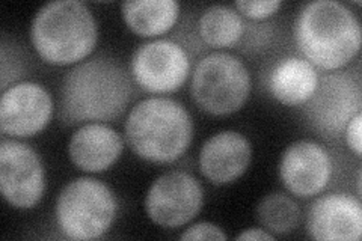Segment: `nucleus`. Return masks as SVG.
Returning <instances> with one entry per match:
<instances>
[{"label": "nucleus", "instance_id": "obj_3", "mask_svg": "<svg viewBox=\"0 0 362 241\" xmlns=\"http://www.w3.org/2000/svg\"><path fill=\"white\" fill-rule=\"evenodd\" d=\"M124 133L139 158L154 165H169L187 151L194 137V122L177 100L151 97L130 110Z\"/></svg>", "mask_w": 362, "mask_h": 241}, {"label": "nucleus", "instance_id": "obj_6", "mask_svg": "<svg viewBox=\"0 0 362 241\" xmlns=\"http://www.w3.org/2000/svg\"><path fill=\"white\" fill-rule=\"evenodd\" d=\"M251 89V74L243 61L225 52H214L202 57L190 82L192 100L202 112L214 117L239 112Z\"/></svg>", "mask_w": 362, "mask_h": 241}, {"label": "nucleus", "instance_id": "obj_17", "mask_svg": "<svg viewBox=\"0 0 362 241\" xmlns=\"http://www.w3.org/2000/svg\"><path fill=\"white\" fill-rule=\"evenodd\" d=\"M127 28L139 37L151 38L171 30L180 16L175 0H129L121 6Z\"/></svg>", "mask_w": 362, "mask_h": 241}, {"label": "nucleus", "instance_id": "obj_15", "mask_svg": "<svg viewBox=\"0 0 362 241\" xmlns=\"http://www.w3.org/2000/svg\"><path fill=\"white\" fill-rule=\"evenodd\" d=\"M122 151L124 142L118 131L101 122L82 125L68 143L71 163L89 174H100L112 167Z\"/></svg>", "mask_w": 362, "mask_h": 241}, {"label": "nucleus", "instance_id": "obj_9", "mask_svg": "<svg viewBox=\"0 0 362 241\" xmlns=\"http://www.w3.org/2000/svg\"><path fill=\"white\" fill-rule=\"evenodd\" d=\"M0 189L5 201L18 210H32L41 202L45 174L40 154L20 141L0 143Z\"/></svg>", "mask_w": 362, "mask_h": 241}, {"label": "nucleus", "instance_id": "obj_16", "mask_svg": "<svg viewBox=\"0 0 362 241\" xmlns=\"http://www.w3.org/2000/svg\"><path fill=\"white\" fill-rule=\"evenodd\" d=\"M319 73L303 57L287 56L278 61L269 74V90L272 97L284 106H302L315 93Z\"/></svg>", "mask_w": 362, "mask_h": 241}, {"label": "nucleus", "instance_id": "obj_19", "mask_svg": "<svg viewBox=\"0 0 362 241\" xmlns=\"http://www.w3.org/2000/svg\"><path fill=\"white\" fill-rule=\"evenodd\" d=\"M257 217L264 229L274 235L290 234L302 219L300 206L284 193H269L257 205Z\"/></svg>", "mask_w": 362, "mask_h": 241}, {"label": "nucleus", "instance_id": "obj_24", "mask_svg": "<svg viewBox=\"0 0 362 241\" xmlns=\"http://www.w3.org/2000/svg\"><path fill=\"white\" fill-rule=\"evenodd\" d=\"M361 170H358V177H356V190H358V196H361Z\"/></svg>", "mask_w": 362, "mask_h": 241}, {"label": "nucleus", "instance_id": "obj_14", "mask_svg": "<svg viewBox=\"0 0 362 241\" xmlns=\"http://www.w3.org/2000/svg\"><path fill=\"white\" fill-rule=\"evenodd\" d=\"M252 160V145L239 131L223 130L202 143L198 165L211 184L226 186L239 180Z\"/></svg>", "mask_w": 362, "mask_h": 241}, {"label": "nucleus", "instance_id": "obj_4", "mask_svg": "<svg viewBox=\"0 0 362 241\" xmlns=\"http://www.w3.org/2000/svg\"><path fill=\"white\" fill-rule=\"evenodd\" d=\"M30 42L45 64H81L98 42V25L88 5L54 0L41 6L30 25Z\"/></svg>", "mask_w": 362, "mask_h": 241}, {"label": "nucleus", "instance_id": "obj_7", "mask_svg": "<svg viewBox=\"0 0 362 241\" xmlns=\"http://www.w3.org/2000/svg\"><path fill=\"white\" fill-rule=\"evenodd\" d=\"M308 122L325 139H338L362 107L359 78L347 71L326 74L305 102Z\"/></svg>", "mask_w": 362, "mask_h": 241}, {"label": "nucleus", "instance_id": "obj_11", "mask_svg": "<svg viewBox=\"0 0 362 241\" xmlns=\"http://www.w3.org/2000/svg\"><path fill=\"white\" fill-rule=\"evenodd\" d=\"M53 98L37 82L11 85L0 98V129L5 136L25 139L40 134L52 121Z\"/></svg>", "mask_w": 362, "mask_h": 241}, {"label": "nucleus", "instance_id": "obj_10", "mask_svg": "<svg viewBox=\"0 0 362 241\" xmlns=\"http://www.w3.org/2000/svg\"><path fill=\"white\" fill-rule=\"evenodd\" d=\"M130 71L144 90L151 94L175 93L190 73L187 52L171 40H154L139 45L132 56Z\"/></svg>", "mask_w": 362, "mask_h": 241}, {"label": "nucleus", "instance_id": "obj_23", "mask_svg": "<svg viewBox=\"0 0 362 241\" xmlns=\"http://www.w3.org/2000/svg\"><path fill=\"white\" fill-rule=\"evenodd\" d=\"M235 240H254V241H274L275 240V235L269 233L267 229L264 228H249V229H245L243 233H240L239 235H235Z\"/></svg>", "mask_w": 362, "mask_h": 241}, {"label": "nucleus", "instance_id": "obj_20", "mask_svg": "<svg viewBox=\"0 0 362 241\" xmlns=\"http://www.w3.org/2000/svg\"><path fill=\"white\" fill-rule=\"evenodd\" d=\"M240 16L251 20H264L275 16L282 6L281 0H239L234 4Z\"/></svg>", "mask_w": 362, "mask_h": 241}, {"label": "nucleus", "instance_id": "obj_13", "mask_svg": "<svg viewBox=\"0 0 362 241\" xmlns=\"http://www.w3.org/2000/svg\"><path fill=\"white\" fill-rule=\"evenodd\" d=\"M307 233L320 241H359L362 206L359 198L329 193L317 198L307 214Z\"/></svg>", "mask_w": 362, "mask_h": 241}, {"label": "nucleus", "instance_id": "obj_18", "mask_svg": "<svg viewBox=\"0 0 362 241\" xmlns=\"http://www.w3.org/2000/svg\"><path fill=\"white\" fill-rule=\"evenodd\" d=\"M198 32L201 40L211 47H233L243 37L245 21L234 8L211 5L201 14Z\"/></svg>", "mask_w": 362, "mask_h": 241}, {"label": "nucleus", "instance_id": "obj_21", "mask_svg": "<svg viewBox=\"0 0 362 241\" xmlns=\"http://www.w3.org/2000/svg\"><path fill=\"white\" fill-rule=\"evenodd\" d=\"M228 237L222 229L210 222H199L189 226L186 231L180 235V240H213V241H223Z\"/></svg>", "mask_w": 362, "mask_h": 241}, {"label": "nucleus", "instance_id": "obj_12", "mask_svg": "<svg viewBox=\"0 0 362 241\" xmlns=\"http://www.w3.org/2000/svg\"><path fill=\"white\" fill-rule=\"evenodd\" d=\"M332 170L329 153L310 139L290 143L281 155V181L296 198L307 199L322 193L329 184Z\"/></svg>", "mask_w": 362, "mask_h": 241}, {"label": "nucleus", "instance_id": "obj_5", "mask_svg": "<svg viewBox=\"0 0 362 241\" xmlns=\"http://www.w3.org/2000/svg\"><path fill=\"white\" fill-rule=\"evenodd\" d=\"M118 201L103 181L81 177L68 182L54 205L59 231L70 240H97L117 219Z\"/></svg>", "mask_w": 362, "mask_h": 241}, {"label": "nucleus", "instance_id": "obj_1", "mask_svg": "<svg viewBox=\"0 0 362 241\" xmlns=\"http://www.w3.org/2000/svg\"><path fill=\"white\" fill-rule=\"evenodd\" d=\"M133 97L126 70L106 56L73 66L62 80L59 117L66 125L113 121L126 112Z\"/></svg>", "mask_w": 362, "mask_h": 241}, {"label": "nucleus", "instance_id": "obj_2", "mask_svg": "<svg viewBox=\"0 0 362 241\" xmlns=\"http://www.w3.org/2000/svg\"><path fill=\"white\" fill-rule=\"evenodd\" d=\"M293 32L303 59L326 71L349 65L361 49V23L352 9L337 0L305 5Z\"/></svg>", "mask_w": 362, "mask_h": 241}, {"label": "nucleus", "instance_id": "obj_8", "mask_svg": "<svg viewBox=\"0 0 362 241\" xmlns=\"http://www.w3.org/2000/svg\"><path fill=\"white\" fill-rule=\"evenodd\" d=\"M204 204L201 182L185 170L162 174L145 196V211L150 221L162 228H181L199 214Z\"/></svg>", "mask_w": 362, "mask_h": 241}, {"label": "nucleus", "instance_id": "obj_22", "mask_svg": "<svg viewBox=\"0 0 362 241\" xmlns=\"http://www.w3.org/2000/svg\"><path fill=\"white\" fill-rule=\"evenodd\" d=\"M362 113L358 112L355 117L349 121L344 129V137L349 148L352 149L356 157H361L362 154Z\"/></svg>", "mask_w": 362, "mask_h": 241}]
</instances>
